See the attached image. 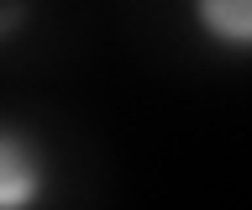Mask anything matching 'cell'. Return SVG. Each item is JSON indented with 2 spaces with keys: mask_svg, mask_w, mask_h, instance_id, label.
Listing matches in <instances>:
<instances>
[{
  "mask_svg": "<svg viewBox=\"0 0 252 210\" xmlns=\"http://www.w3.org/2000/svg\"><path fill=\"white\" fill-rule=\"evenodd\" d=\"M53 163H47L42 137L11 116H0V210H27L47 200Z\"/></svg>",
  "mask_w": 252,
  "mask_h": 210,
  "instance_id": "cell-1",
  "label": "cell"
},
{
  "mask_svg": "<svg viewBox=\"0 0 252 210\" xmlns=\"http://www.w3.org/2000/svg\"><path fill=\"white\" fill-rule=\"evenodd\" d=\"M184 16L216 58L252 63V0H184Z\"/></svg>",
  "mask_w": 252,
  "mask_h": 210,
  "instance_id": "cell-2",
  "label": "cell"
},
{
  "mask_svg": "<svg viewBox=\"0 0 252 210\" xmlns=\"http://www.w3.org/2000/svg\"><path fill=\"white\" fill-rule=\"evenodd\" d=\"M0 32H5V16H0Z\"/></svg>",
  "mask_w": 252,
  "mask_h": 210,
  "instance_id": "cell-3",
  "label": "cell"
}]
</instances>
